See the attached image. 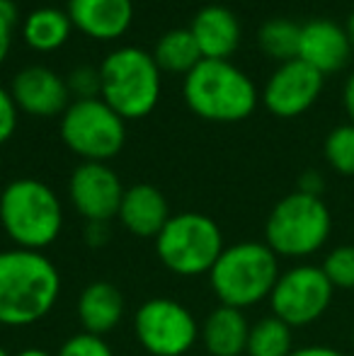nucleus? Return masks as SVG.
<instances>
[{
  "mask_svg": "<svg viewBox=\"0 0 354 356\" xmlns=\"http://www.w3.org/2000/svg\"><path fill=\"white\" fill-rule=\"evenodd\" d=\"M61 293L56 264L37 250L0 252V325L27 327L51 313Z\"/></svg>",
  "mask_w": 354,
  "mask_h": 356,
  "instance_id": "nucleus-1",
  "label": "nucleus"
},
{
  "mask_svg": "<svg viewBox=\"0 0 354 356\" xmlns=\"http://www.w3.org/2000/svg\"><path fill=\"white\" fill-rule=\"evenodd\" d=\"M182 97L197 117L216 124L243 122L260 102V92L250 75L231 61L209 58H202L197 68L184 75Z\"/></svg>",
  "mask_w": 354,
  "mask_h": 356,
  "instance_id": "nucleus-2",
  "label": "nucleus"
},
{
  "mask_svg": "<svg viewBox=\"0 0 354 356\" xmlns=\"http://www.w3.org/2000/svg\"><path fill=\"white\" fill-rule=\"evenodd\" d=\"M0 225L15 248L42 252L61 235L63 207L47 182L19 177L0 192Z\"/></svg>",
  "mask_w": 354,
  "mask_h": 356,
  "instance_id": "nucleus-3",
  "label": "nucleus"
},
{
  "mask_svg": "<svg viewBox=\"0 0 354 356\" xmlns=\"http://www.w3.org/2000/svg\"><path fill=\"white\" fill-rule=\"evenodd\" d=\"M161 90L163 73L146 49H114L99 63V97L124 122L148 117L161 102Z\"/></svg>",
  "mask_w": 354,
  "mask_h": 356,
  "instance_id": "nucleus-4",
  "label": "nucleus"
},
{
  "mask_svg": "<svg viewBox=\"0 0 354 356\" xmlns=\"http://www.w3.org/2000/svg\"><path fill=\"white\" fill-rule=\"evenodd\" d=\"M279 274V257L267 243H238L223 250L209 279L221 305L246 310L269 298Z\"/></svg>",
  "mask_w": 354,
  "mask_h": 356,
  "instance_id": "nucleus-5",
  "label": "nucleus"
},
{
  "mask_svg": "<svg viewBox=\"0 0 354 356\" xmlns=\"http://www.w3.org/2000/svg\"><path fill=\"white\" fill-rule=\"evenodd\" d=\"M332 216L323 197L291 192L274 204L265 223V243L277 257L301 259L328 243Z\"/></svg>",
  "mask_w": 354,
  "mask_h": 356,
  "instance_id": "nucleus-6",
  "label": "nucleus"
},
{
  "mask_svg": "<svg viewBox=\"0 0 354 356\" xmlns=\"http://www.w3.org/2000/svg\"><path fill=\"white\" fill-rule=\"evenodd\" d=\"M223 250V235L216 220L194 211L170 216L156 238L158 257L177 277L209 274Z\"/></svg>",
  "mask_w": 354,
  "mask_h": 356,
  "instance_id": "nucleus-7",
  "label": "nucleus"
},
{
  "mask_svg": "<svg viewBox=\"0 0 354 356\" xmlns=\"http://www.w3.org/2000/svg\"><path fill=\"white\" fill-rule=\"evenodd\" d=\"M61 141L83 163H107L127 143V122L102 97L76 99L61 114Z\"/></svg>",
  "mask_w": 354,
  "mask_h": 356,
  "instance_id": "nucleus-8",
  "label": "nucleus"
},
{
  "mask_svg": "<svg viewBox=\"0 0 354 356\" xmlns=\"http://www.w3.org/2000/svg\"><path fill=\"white\" fill-rule=\"evenodd\" d=\"M332 284L325 272L316 264H296L279 274L269 305L272 315L289 325V327H306L325 315L332 303Z\"/></svg>",
  "mask_w": 354,
  "mask_h": 356,
  "instance_id": "nucleus-9",
  "label": "nucleus"
},
{
  "mask_svg": "<svg viewBox=\"0 0 354 356\" xmlns=\"http://www.w3.org/2000/svg\"><path fill=\"white\" fill-rule=\"evenodd\" d=\"M134 332L151 356H184L199 339V325L182 303L148 298L134 315Z\"/></svg>",
  "mask_w": 354,
  "mask_h": 356,
  "instance_id": "nucleus-10",
  "label": "nucleus"
},
{
  "mask_svg": "<svg viewBox=\"0 0 354 356\" xmlns=\"http://www.w3.org/2000/svg\"><path fill=\"white\" fill-rule=\"evenodd\" d=\"M323 83H325V75L303 63L301 58L279 63L262 90V104L279 119L301 117L318 102Z\"/></svg>",
  "mask_w": 354,
  "mask_h": 356,
  "instance_id": "nucleus-11",
  "label": "nucleus"
},
{
  "mask_svg": "<svg viewBox=\"0 0 354 356\" xmlns=\"http://www.w3.org/2000/svg\"><path fill=\"white\" fill-rule=\"evenodd\" d=\"M124 184L107 163H81L68 179V199L92 223H109L119 213Z\"/></svg>",
  "mask_w": 354,
  "mask_h": 356,
  "instance_id": "nucleus-12",
  "label": "nucleus"
},
{
  "mask_svg": "<svg viewBox=\"0 0 354 356\" xmlns=\"http://www.w3.org/2000/svg\"><path fill=\"white\" fill-rule=\"evenodd\" d=\"M15 104L19 112L29 117H56L63 114L71 104V92L61 75H56L47 66H27L13 78L10 85Z\"/></svg>",
  "mask_w": 354,
  "mask_h": 356,
  "instance_id": "nucleus-13",
  "label": "nucleus"
},
{
  "mask_svg": "<svg viewBox=\"0 0 354 356\" xmlns=\"http://www.w3.org/2000/svg\"><path fill=\"white\" fill-rule=\"evenodd\" d=\"M350 56L352 47L345 27H340L332 19H311V22L301 24L298 58L311 68H316L321 75L342 71Z\"/></svg>",
  "mask_w": 354,
  "mask_h": 356,
  "instance_id": "nucleus-14",
  "label": "nucleus"
},
{
  "mask_svg": "<svg viewBox=\"0 0 354 356\" xmlns=\"http://www.w3.org/2000/svg\"><path fill=\"white\" fill-rule=\"evenodd\" d=\"M73 27L95 42L124 37L134 22V0H68Z\"/></svg>",
  "mask_w": 354,
  "mask_h": 356,
  "instance_id": "nucleus-15",
  "label": "nucleus"
},
{
  "mask_svg": "<svg viewBox=\"0 0 354 356\" xmlns=\"http://www.w3.org/2000/svg\"><path fill=\"white\" fill-rule=\"evenodd\" d=\"M194 42L199 47L202 58L209 61H228L241 44V22L223 5H207L194 15L189 24Z\"/></svg>",
  "mask_w": 354,
  "mask_h": 356,
  "instance_id": "nucleus-16",
  "label": "nucleus"
},
{
  "mask_svg": "<svg viewBox=\"0 0 354 356\" xmlns=\"http://www.w3.org/2000/svg\"><path fill=\"white\" fill-rule=\"evenodd\" d=\"M117 218L136 238H158L170 220V207L161 189L153 184H134L124 189Z\"/></svg>",
  "mask_w": 354,
  "mask_h": 356,
  "instance_id": "nucleus-17",
  "label": "nucleus"
},
{
  "mask_svg": "<svg viewBox=\"0 0 354 356\" xmlns=\"http://www.w3.org/2000/svg\"><path fill=\"white\" fill-rule=\"evenodd\" d=\"M250 327L241 308L218 305L199 327V339L211 356H246Z\"/></svg>",
  "mask_w": 354,
  "mask_h": 356,
  "instance_id": "nucleus-18",
  "label": "nucleus"
},
{
  "mask_svg": "<svg viewBox=\"0 0 354 356\" xmlns=\"http://www.w3.org/2000/svg\"><path fill=\"white\" fill-rule=\"evenodd\" d=\"M124 318V296L109 282H92L78 298V320L83 332L104 337Z\"/></svg>",
  "mask_w": 354,
  "mask_h": 356,
  "instance_id": "nucleus-19",
  "label": "nucleus"
},
{
  "mask_svg": "<svg viewBox=\"0 0 354 356\" xmlns=\"http://www.w3.org/2000/svg\"><path fill=\"white\" fill-rule=\"evenodd\" d=\"M73 32V22L68 13L58 8H37L24 17L22 39L34 51H56L68 42Z\"/></svg>",
  "mask_w": 354,
  "mask_h": 356,
  "instance_id": "nucleus-20",
  "label": "nucleus"
},
{
  "mask_svg": "<svg viewBox=\"0 0 354 356\" xmlns=\"http://www.w3.org/2000/svg\"><path fill=\"white\" fill-rule=\"evenodd\" d=\"M153 58H156L161 73L179 75H187L202 63V54H199V47L189 29H170L163 34L153 49Z\"/></svg>",
  "mask_w": 354,
  "mask_h": 356,
  "instance_id": "nucleus-21",
  "label": "nucleus"
},
{
  "mask_svg": "<svg viewBox=\"0 0 354 356\" xmlns=\"http://www.w3.org/2000/svg\"><path fill=\"white\" fill-rule=\"evenodd\" d=\"M291 330L293 327L274 315L257 320L250 327L246 356H289L293 352Z\"/></svg>",
  "mask_w": 354,
  "mask_h": 356,
  "instance_id": "nucleus-22",
  "label": "nucleus"
},
{
  "mask_svg": "<svg viewBox=\"0 0 354 356\" xmlns=\"http://www.w3.org/2000/svg\"><path fill=\"white\" fill-rule=\"evenodd\" d=\"M257 42L260 49L269 58L279 63H287L298 58V42H301V24L291 22V19H269L257 32Z\"/></svg>",
  "mask_w": 354,
  "mask_h": 356,
  "instance_id": "nucleus-23",
  "label": "nucleus"
},
{
  "mask_svg": "<svg viewBox=\"0 0 354 356\" xmlns=\"http://www.w3.org/2000/svg\"><path fill=\"white\" fill-rule=\"evenodd\" d=\"M325 160L335 172L354 177V124L335 127L323 143Z\"/></svg>",
  "mask_w": 354,
  "mask_h": 356,
  "instance_id": "nucleus-24",
  "label": "nucleus"
},
{
  "mask_svg": "<svg viewBox=\"0 0 354 356\" xmlns=\"http://www.w3.org/2000/svg\"><path fill=\"white\" fill-rule=\"evenodd\" d=\"M321 269L325 272L332 289H354V245H340L330 250L323 259Z\"/></svg>",
  "mask_w": 354,
  "mask_h": 356,
  "instance_id": "nucleus-25",
  "label": "nucleus"
},
{
  "mask_svg": "<svg viewBox=\"0 0 354 356\" xmlns=\"http://www.w3.org/2000/svg\"><path fill=\"white\" fill-rule=\"evenodd\" d=\"M56 356H114L112 347L104 342V337H97V334H73L66 342L61 344Z\"/></svg>",
  "mask_w": 354,
  "mask_h": 356,
  "instance_id": "nucleus-26",
  "label": "nucleus"
},
{
  "mask_svg": "<svg viewBox=\"0 0 354 356\" xmlns=\"http://www.w3.org/2000/svg\"><path fill=\"white\" fill-rule=\"evenodd\" d=\"M66 85H68V92L76 95V99L99 97V68L76 66L68 73Z\"/></svg>",
  "mask_w": 354,
  "mask_h": 356,
  "instance_id": "nucleus-27",
  "label": "nucleus"
},
{
  "mask_svg": "<svg viewBox=\"0 0 354 356\" xmlns=\"http://www.w3.org/2000/svg\"><path fill=\"white\" fill-rule=\"evenodd\" d=\"M17 104H15L10 90L0 88V145L8 143L13 134L17 131Z\"/></svg>",
  "mask_w": 354,
  "mask_h": 356,
  "instance_id": "nucleus-28",
  "label": "nucleus"
},
{
  "mask_svg": "<svg viewBox=\"0 0 354 356\" xmlns=\"http://www.w3.org/2000/svg\"><path fill=\"white\" fill-rule=\"evenodd\" d=\"M15 22H17V10H15V5L10 0H3L0 3V66L5 63L10 47H13Z\"/></svg>",
  "mask_w": 354,
  "mask_h": 356,
  "instance_id": "nucleus-29",
  "label": "nucleus"
},
{
  "mask_svg": "<svg viewBox=\"0 0 354 356\" xmlns=\"http://www.w3.org/2000/svg\"><path fill=\"white\" fill-rule=\"evenodd\" d=\"M323 189H325V179L318 170H306V172L298 177L296 192L311 194V197H323Z\"/></svg>",
  "mask_w": 354,
  "mask_h": 356,
  "instance_id": "nucleus-30",
  "label": "nucleus"
},
{
  "mask_svg": "<svg viewBox=\"0 0 354 356\" xmlns=\"http://www.w3.org/2000/svg\"><path fill=\"white\" fill-rule=\"evenodd\" d=\"M289 356H347L345 352L335 347H328V344H311V347H298L293 349Z\"/></svg>",
  "mask_w": 354,
  "mask_h": 356,
  "instance_id": "nucleus-31",
  "label": "nucleus"
},
{
  "mask_svg": "<svg viewBox=\"0 0 354 356\" xmlns=\"http://www.w3.org/2000/svg\"><path fill=\"white\" fill-rule=\"evenodd\" d=\"M107 235H109L107 223H97V220L88 223V228H86V240H88V245H92V248H99V245L107 243Z\"/></svg>",
  "mask_w": 354,
  "mask_h": 356,
  "instance_id": "nucleus-32",
  "label": "nucleus"
},
{
  "mask_svg": "<svg viewBox=\"0 0 354 356\" xmlns=\"http://www.w3.org/2000/svg\"><path fill=\"white\" fill-rule=\"evenodd\" d=\"M342 104H345V112H347V117H350V124H354V71L347 75V80H345Z\"/></svg>",
  "mask_w": 354,
  "mask_h": 356,
  "instance_id": "nucleus-33",
  "label": "nucleus"
},
{
  "mask_svg": "<svg viewBox=\"0 0 354 356\" xmlns=\"http://www.w3.org/2000/svg\"><path fill=\"white\" fill-rule=\"evenodd\" d=\"M17 356H56L51 352H47V349H37V347H29V349H22Z\"/></svg>",
  "mask_w": 354,
  "mask_h": 356,
  "instance_id": "nucleus-34",
  "label": "nucleus"
},
{
  "mask_svg": "<svg viewBox=\"0 0 354 356\" xmlns=\"http://www.w3.org/2000/svg\"><path fill=\"white\" fill-rule=\"evenodd\" d=\"M345 32H347V39H350V47H352V54H354V13L347 17Z\"/></svg>",
  "mask_w": 354,
  "mask_h": 356,
  "instance_id": "nucleus-35",
  "label": "nucleus"
},
{
  "mask_svg": "<svg viewBox=\"0 0 354 356\" xmlns=\"http://www.w3.org/2000/svg\"><path fill=\"white\" fill-rule=\"evenodd\" d=\"M0 356H10V354H8V352H5V349H3V347H0Z\"/></svg>",
  "mask_w": 354,
  "mask_h": 356,
  "instance_id": "nucleus-36",
  "label": "nucleus"
},
{
  "mask_svg": "<svg viewBox=\"0 0 354 356\" xmlns=\"http://www.w3.org/2000/svg\"><path fill=\"white\" fill-rule=\"evenodd\" d=\"M352 344H354V327H352Z\"/></svg>",
  "mask_w": 354,
  "mask_h": 356,
  "instance_id": "nucleus-37",
  "label": "nucleus"
},
{
  "mask_svg": "<svg viewBox=\"0 0 354 356\" xmlns=\"http://www.w3.org/2000/svg\"><path fill=\"white\" fill-rule=\"evenodd\" d=\"M0 3H3V0H0Z\"/></svg>",
  "mask_w": 354,
  "mask_h": 356,
  "instance_id": "nucleus-38",
  "label": "nucleus"
}]
</instances>
